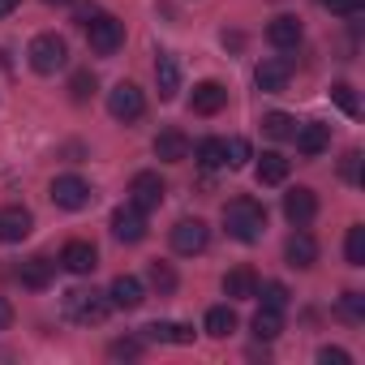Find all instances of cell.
Instances as JSON below:
<instances>
[{
  "label": "cell",
  "mask_w": 365,
  "mask_h": 365,
  "mask_svg": "<svg viewBox=\"0 0 365 365\" xmlns=\"http://www.w3.org/2000/svg\"><path fill=\"white\" fill-rule=\"evenodd\" d=\"M288 78H292V65H288L284 56H267V61L254 69V82H258V91H267V95L288 91Z\"/></svg>",
  "instance_id": "cell-11"
},
{
  "label": "cell",
  "mask_w": 365,
  "mask_h": 365,
  "mask_svg": "<svg viewBox=\"0 0 365 365\" xmlns=\"http://www.w3.org/2000/svg\"><path fill=\"white\" fill-rule=\"evenodd\" d=\"M267 39H271V48H279V52H297L301 39H305V31H301V22H297L292 14H284V18H275V22L267 26Z\"/></svg>",
  "instance_id": "cell-15"
},
{
  "label": "cell",
  "mask_w": 365,
  "mask_h": 365,
  "mask_svg": "<svg viewBox=\"0 0 365 365\" xmlns=\"http://www.w3.org/2000/svg\"><path fill=\"white\" fill-rule=\"evenodd\" d=\"M14 9H18V0H0V18H9Z\"/></svg>",
  "instance_id": "cell-41"
},
{
  "label": "cell",
  "mask_w": 365,
  "mask_h": 365,
  "mask_svg": "<svg viewBox=\"0 0 365 365\" xmlns=\"http://www.w3.org/2000/svg\"><path fill=\"white\" fill-rule=\"evenodd\" d=\"M86 43H91L95 56H112L125 43V22H116L112 14H95L86 22Z\"/></svg>",
  "instance_id": "cell-4"
},
{
  "label": "cell",
  "mask_w": 365,
  "mask_h": 365,
  "mask_svg": "<svg viewBox=\"0 0 365 365\" xmlns=\"http://www.w3.org/2000/svg\"><path fill=\"white\" fill-rule=\"evenodd\" d=\"M95 86H99L95 73H91V69H78V73L69 78V99H73V103H86V99L95 95Z\"/></svg>",
  "instance_id": "cell-30"
},
{
  "label": "cell",
  "mask_w": 365,
  "mask_h": 365,
  "mask_svg": "<svg viewBox=\"0 0 365 365\" xmlns=\"http://www.w3.org/2000/svg\"><path fill=\"white\" fill-rule=\"evenodd\" d=\"M250 159H254V150H250L245 138H228L224 142V168H245Z\"/></svg>",
  "instance_id": "cell-31"
},
{
  "label": "cell",
  "mask_w": 365,
  "mask_h": 365,
  "mask_svg": "<svg viewBox=\"0 0 365 365\" xmlns=\"http://www.w3.org/2000/svg\"><path fill=\"white\" fill-rule=\"evenodd\" d=\"M43 5H73V0H43Z\"/></svg>",
  "instance_id": "cell-42"
},
{
  "label": "cell",
  "mask_w": 365,
  "mask_h": 365,
  "mask_svg": "<svg viewBox=\"0 0 365 365\" xmlns=\"http://www.w3.org/2000/svg\"><path fill=\"white\" fill-rule=\"evenodd\" d=\"M224 103H228V91H224V82H215V78L198 82L194 95H190V108H194L198 116H215V112H224Z\"/></svg>",
  "instance_id": "cell-12"
},
{
  "label": "cell",
  "mask_w": 365,
  "mask_h": 365,
  "mask_svg": "<svg viewBox=\"0 0 365 365\" xmlns=\"http://www.w3.org/2000/svg\"><path fill=\"white\" fill-rule=\"evenodd\" d=\"M224 228H228L232 241L254 245V241L267 232V207L254 202V198H232V202L224 207Z\"/></svg>",
  "instance_id": "cell-1"
},
{
  "label": "cell",
  "mask_w": 365,
  "mask_h": 365,
  "mask_svg": "<svg viewBox=\"0 0 365 365\" xmlns=\"http://www.w3.org/2000/svg\"><path fill=\"white\" fill-rule=\"evenodd\" d=\"M339 314H344L348 322H361V318H365V297H361V292H344Z\"/></svg>",
  "instance_id": "cell-36"
},
{
  "label": "cell",
  "mask_w": 365,
  "mask_h": 365,
  "mask_svg": "<svg viewBox=\"0 0 365 365\" xmlns=\"http://www.w3.org/2000/svg\"><path fill=\"white\" fill-rule=\"evenodd\" d=\"M344 258H348V267H365V228H361V224L348 228V237H344Z\"/></svg>",
  "instance_id": "cell-29"
},
{
  "label": "cell",
  "mask_w": 365,
  "mask_h": 365,
  "mask_svg": "<svg viewBox=\"0 0 365 365\" xmlns=\"http://www.w3.org/2000/svg\"><path fill=\"white\" fill-rule=\"evenodd\" d=\"M142 352V339H112L108 344V356H116V361H133Z\"/></svg>",
  "instance_id": "cell-37"
},
{
  "label": "cell",
  "mask_w": 365,
  "mask_h": 365,
  "mask_svg": "<svg viewBox=\"0 0 365 365\" xmlns=\"http://www.w3.org/2000/svg\"><path fill=\"white\" fill-rule=\"evenodd\" d=\"M331 99L339 103V112H344V116H356V112H361V108H356V95H352V86H348V82H335V86H331Z\"/></svg>",
  "instance_id": "cell-34"
},
{
  "label": "cell",
  "mask_w": 365,
  "mask_h": 365,
  "mask_svg": "<svg viewBox=\"0 0 365 365\" xmlns=\"http://www.w3.org/2000/svg\"><path fill=\"white\" fill-rule=\"evenodd\" d=\"M194 159H198L202 168H224V138H202V142L194 146Z\"/></svg>",
  "instance_id": "cell-28"
},
{
  "label": "cell",
  "mask_w": 365,
  "mask_h": 365,
  "mask_svg": "<svg viewBox=\"0 0 365 365\" xmlns=\"http://www.w3.org/2000/svg\"><path fill=\"white\" fill-rule=\"evenodd\" d=\"M284 258H288V267L309 271V267L318 262V241H314L309 232H292V237L284 241Z\"/></svg>",
  "instance_id": "cell-17"
},
{
  "label": "cell",
  "mask_w": 365,
  "mask_h": 365,
  "mask_svg": "<svg viewBox=\"0 0 365 365\" xmlns=\"http://www.w3.org/2000/svg\"><path fill=\"white\" fill-rule=\"evenodd\" d=\"M150 288L159 292V297H168V292H176V271L168 267V262H150Z\"/></svg>",
  "instance_id": "cell-32"
},
{
  "label": "cell",
  "mask_w": 365,
  "mask_h": 365,
  "mask_svg": "<svg viewBox=\"0 0 365 365\" xmlns=\"http://www.w3.org/2000/svg\"><path fill=\"white\" fill-rule=\"evenodd\" d=\"M254 176H258V185H284V180H288V159H284L279 150H267V155L258 159Z\"/></svg>",
  "instance_id": "cell-23"
},
{
  "label": "cell",
  "mask_w": 365,
  "mask_h": 365,
  "mask_svg": "<svg viewBox=\"0 0 365 365\" xmlns=\"http://www.w3.org/2000/svg\"><path fill=\"white\" fill-rule=\"evenodd\" d=\"M318 361L322 365H348V352L344 348H318Z\"/></svg>",
  "instance_id": "cell-39"
},
{
  "label": "cell",
  "mask_w": 365,
  "mask_h": 365,
  "mask_svg": "<svg viewBox=\"0 0 365 365\" xmlns=\"http://www.w3.org/2000/svg\"><path fill=\"white\" fill-rule=\"evenodd\" d=\"M190 155V138L180 133V129H163L159 138H155V159H163V163H180Z\"/></svg>",
  "instance_id": "cell-20"
},
{
  "label": "cell",
  "mask_w": 365,
  "mask_h": 365,
  "mask_svg": "<svg viewBox=\"0 0 365 365\" xmlns=\"http://www.w3.org/2000/svg\"><path fill=\"white\" fill-rule=\"evenodd\" d=\"M322 9H331V14H344V18H356L361 9H365V0H318Z\"/></svg>",
  "instance_id": "cell-38"
},
{
  "label": "cell",
  "mask_w": 365,
  "mask_h": 365,
  "mask_svg": "<svg viewBox=\"0 0 365 365\" xmlns=\"http://www.w3.org/2000/svg\"><path fill=\"white\" fill-rule=\"evenodd\" d=\"M31 228H35V215L26 207H0V241H5V245L26 241Z\"/></svg>",
  "instance_id": "cell-10"
},
{
  "label": "cell",
  "mask_w": 365,
  "mask_h": 365,
  "mask_svg": "<svg viewBox=\"0 0 365 365\" xmlns=\"http://www.w3.org/2000/svg\"><path fill=\"white\" fill-rule=\"evenodd\" d=\"M262 133L275 138V142H288V138L297 133V120H292L288 112H267V116H262Z\"/></svg>",
  "instance_id": "cell-27"
},
{
  "label": "cell",
  "mask_w": 365,
  "mask_h": 365,
  "mask_svg": "<svg viewBox=\"0 0 365 365\" xmlns=\"http://www.w3.org/2000/svg\"><path fill=\"white\" fill-rule=\"evenodd\" d=\"M155 86H159V99H176V91H180V65H176V56L159 52V61H155Z\"/></svg>",
  "instance_id": "cell-21"
},
{
  "label": "cell",
  "mask_w": 365,
  "mask_h": 365,
  "mask_svg": "<svg viewBox=\"0 0 365 365\" xmlns=\"http://www.w3.org/2000/svg\"><path fill=\"white\" fill-rule=\"evenodd\" d=\"M339 176L348 180V185H356V180H361V150H356V146L344 150V159H339Z\"/></svg>",
  "instance_id": "cell-35"
},
{
  "label": "cell",
  "mask_w": 365,
  "mask_h": 365,
  "mask_svg": "<svg viewBox=\"0 0 365 365\" xmlns=\"http://www.w3.org/2000/svg\"><path fill=\"white\" fill-rule=\"evenodd\" d=\"M279 331H284V309L262 305V309L254 314V335H258V339H275Z\"/></svg>",
  "instance_id": "cell-26"
},
{
  "label": "cell",
  "mask_w": 365,
  "mask_h": 365,
  "mask_svg": "<svg viewBox=\"0 0 365 365\" xmlns=\"http://www.w3.org/2000/svg\"><path fill=\"white\" fill-rule=\"evenodd\" d=\"M163 194H168V185H163L159 172H138V176L129 180V202L142 207V211H155V207L163 202Z\"/></svg>",
  "instance_id": "cell-9"
},
{
  "label": "cell",
  "mask_w": 365,
  "mask_h": 365,
  "mask_svg": "<svg viewBox=\"0 0 365 365\" xmlns=\"http://www.w3.org/2000/svg\"><path fill=\"white\" fill-rule=\"evenodd\" d=\"M9 322H14V305H9V301H5V297H0V331H5V327H9Z\"/></svg>",
  "instance_id": "cell-40"
},
{
  "label": "cell",
  "mask_w": 365,
  "mask_h": 365,
  "mask_svg": "<svg viewBox=\"0 0 365 365\" xmlns=\"http://www.w3.org/2000/svg\"><path fill=\"white\" fill-rule=\"evenodd\" d=\"M146 339L150 344H194V327H185V322H150Z\"/></svg>",
  "instance_id": "cell-24"
},
{
  "label": "cell",
  "mask_w": 365,
  "mask_h": 365,
  "mask_svg": "<svg viewBox=\"0 0 365 365\" xmlns=\"http://www.w3.org/2000/svg\"><path fill=\"white\" fill-rule=\"evenodd\" d=\"M284 215H288V224L305 228V224L318 215V198H314V190H305V185L288 190V194H284Z\"/></svg>",
  "instance_id": "cell-13"
},
{
  "label": "cell",
  "mask_w": 365,
  "mask_h": 365,
  "mask_svg": "<svg viewBox=\"0 0 365 365\" xmlns=\"http://www.w3.org/2000/svg\"><path fill=\"white\" fill-rule=\"evenodd\" d=\"M18 279H22V288H35V292H43V288L56 279V262H52L48 254H35V258H26V262L18 267Z\"/></svg>",
  "instance_id": "cell-14"
},
{
  "label": "cell",
  "mask_w": 365,
  "mask_h": 365,
  "mask_svg": "<svg viewBox=\"0 0 365 365\" xmlns=\"http://www.w3.org/2000/svg\"><path fill=\"white\" fill-rule=\"evenodd\" d=\"M26 56H31V69L35 73H56L69 61V43L61 35H35L31 48H26Z\"/></svg>",
  "instance_id": "cell-3"
},
{
  "label": "cell",
  "mask_w": 365,
  "mask_h": 365,
  "mask_svg": "<svg viewBox=\"0 0 365 365\" xmlns=\"http://www.w3.org/2000/svg\"><path fill=\"white\" fill-rule=\"evenodd\" d=\"M52 202L61 207V211H82L86 202H91V185H86V180L82 176H56L52 180Z\"/></svg>",
  "instance_id": "cell-8"
},
{
  "label": "cell",
  "mask_w": 365,
  "mask_h": 365,
  "mask_svg": "<svg viewBox=\"0 0 365 365\" xmlns=\"http://www.w3.org/2000/svg\"><path fill=\"white\" fill-rule=\"evenodd\" d=\"M61 267L73 271V275H91V271L99 267V254H95L91 241H69V245L61 250Z\"/></svg>",
  "instance_id": "cell-18"
},
{
  "label": "cell",
  "mask_w": 365,
  "mask_h": 365,
  "mask_svg": "<svg viewBox=\"0 0 365 365\" xmlns=\"http://www.w3.org/2000/svg\"><path fill=\"white\" fill-rule=\"evenodd\" d=\"M108 314H112V301H108L103 292H95V288H73V292H65V318H69V322H78V327H99Z\"/></svg>",
  "instance_id": "cell-2"
},
{
  "label": "cell",
  "mask_w": 365,
  "mask_h": 365,
  "mask_svg": "<svg viewBox=\"0 0 365 365\" xmlns=\"http://www.w3.org/2000/svg\"><path fill=\"white\" fill-rule=\"evenodd\" d=\"M232 331H237V309H232V305H211V309H207V335L228 339Z\"/></svg>",
  "instance_id": "cell-25"
},
{
  "label": "cell",
  "mask_w": 365,
  "mask_h": 365,
  "mask_svg": "<svg viewBox=\"0 0 365 365\" xmlns=\"http://www.w3.org/2000/svg\"><path fill=\"white\" fill-rule=\"evenodd\" d=\"M207 245H211V228H207L202 220H180V224L172 228V250H176V254L194 258V254H202Z\"/></svg>",
  "instance_id": "cell-7"
},
{
  "label": "cell",
  "mask_w": 365,
  "mask_h": 365,
  "mask_svg": "<svg viewBox=\"0 0 365 365\" xmlns=\"http://www.w3.org/2000/svg\"><path fill=\"white\" fill-rule=\"evenodd\" d=\"M112 237H116L120 245H138V241H146V211L133 207V202L116 207V211H112Z\"/></svg>",
  "instance_id": "cell-6"
},
{
  "label": "cell",
  "mask_w": 365,
  "mask_h": 365,
  "mask_svg": "<svg viewBox=\"0 0 365 365\" xmlns=\"http://www.w3.org/2000/svg\"><path fill=\"white\" fill-rule=\"evenodd\" d=\"M108 112H112V120L129 125V120H138V116L146 112V95H142L133 82H116V86L108 91Z\"/></svg>",
  "instance_id": "cell-5"
},
{
  "label": "cell",
  "mask_w": 365,
  "mask_h": 365,
  "mask_svg": "<svg viewBox=\"0 0 365 365\" xmlns=\"http://www.w3.org/2000/svg\"><path fill=\"white\" fill-rule=\"evenodd\" d=\"M292 142H297V150H301L305 159H314V155H322V150L331 146V129H327L322 120H309V125H297Z\"/></svg>",
  "instance_id": "cell-16"
},
{
  "label": "cell",
  "mask_w": 365,
  "mask_h": 365,
  "mask_svg": "<svg viewBox=\"0 0 365 365\" xmlns=\"http://www.w3.org/2000/svg\"><path fill=\"white\" fill-rule=\"evenodd\" d=\"M254 297H262V305H271V309H284V305L292 301V292H288V288H284L279 279H267V284H262V288H258Z\"/></svg>",
  "instance_id": "cell-33"
},
{
  "label": "cell",
  "mask_w": 365,
  "mask_h": 365,
  "mask_svg": "<svg viewBox=\"0 0 365 365\" xmlns=\"http://www.w3.org/2000/svg\"><path fill=\"white\" fill-rule=\"evenodd\" d=\"M108 301H112V309H138V305L146 301L142 279H138V275H116L112 288H108Z\"/></svg>",
  "instance_id": "cell-19"
},
{
  "label": "cell",
  "mask_w": 365,
  "mask_h": 365,
  "mask_svg": "<svg viewBox=\"0 0 365 365\" xmlns=\"http://www.w3.org/2000/svg\"><path fill=\"white\" fill-rule=\"evenodd\" d=\"M258 292V275L250 271V267H232L228 275H224V297H232V301H250Z\"/></svg>",
  "instance_id": "cell-22"
}]
</instances>
